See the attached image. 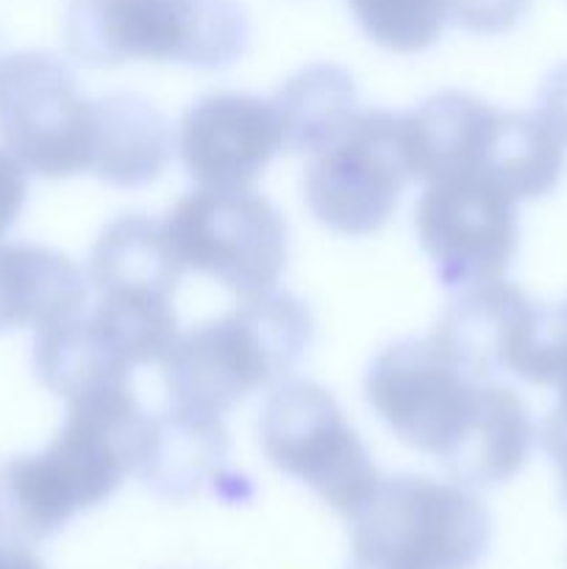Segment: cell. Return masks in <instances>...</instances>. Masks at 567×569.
Wrapping results in <instances>:
<instances>
[{
	"label": "cell",
	"instance_id": "52a82bcc",
	"mask_svg": "<svg viewBox=\"0 0 567 569\" xmlns=\"http://www.w3.org/2000/svg\"><path fill=\"white\" fill-rule=\"evenodd\" d=\"M259 442L276 470L315 489L348 520L378 483L370 450L320 383L284 381L272 389L259 417Z\"/></svg>",
	"mask_w": 567,
	"mask_h": 569
},
{
	"label": "cell",
	"instance_id": "e0dca14e",
	"mask_svg": "<svg viewBox=\"0 0 567 569\" xmlns=\"http://www.w3.org/2000/svg\"><path fill=\"white\" fill-rule=\"evenodd\" d=\"M183 270L165 222L145 214L109 222L89 256V283L98 292L137 289L172 298Z\"/></svg>",
	"mask_w": 567,
	"mask_h": 569
},
{
	"label": "cell",
	"instance_id": "3957f363",
	"mask_svg": "<svg viewBox=\"0 0 567 569\" xmlns=\"http://www.w3.org/2000/svg\"><path fill=\"white\" fill-rule=\"evenodd\" d=\"M315 322L289 292L248 298L217 320L178 333L161 361L172 406L226 417L259 389L289 381L306 359Z\"/></svg>",
	"mask_w": 567,
	"mask_h": 569
},
{
	"label": "cell",
	"instance_id": "7c38bea8",
	"mask_svg": "<svg viewBox=\"0 0 567 569\" xmlns=\"http://www.w3.org/2000/svg\"><path fill=\"white\" fill-rule=\"evenodd\" d=\"M278 150L281 128L272 100L256 94H203L178 126V153L200 187H250Z\"/></svg>",
	"mask_w": 567,
	"mask_h": 569
},
{
	"label": "cell",
	"instance_id": "cb8c5ba5",
	"mask_svg": "<svg viewBox=\"0 0 567 569\" xmlns=\"http://www.w3.org/2000/svg\"><path fill=\"white\" fill-rule=\"evenodd\" d=\"M537 117L567 148V64H559L543 81L537 100Z\"/></svg>",
	"mask_w": 567,
	"mask_h": 569
},
{
	"label": "cell",
	"instance_id": "30bf717a",
	"mask_svg": "<svg viewBox=\"0 0 567 569\" xmlns=\"http://www.w3.org/2000/svg\"><path fill=\"white\" fill-rule=\"evenodd\" d=\"M409 181L415 176L404 114L359 109L328 148L311 156L304 194L317 222L345 237H370L387 226Z\"/></svg>",
	"mask_w": 567,
	"mask_h": 569
},
{
	"label": "cell",
	"instance_id": "d6986e66",
	"mask_svg": "<svg viewBox=\"0 0 567 569\" xmlns=\"http://www.w3.org/2000/svg\"><path fill=\"white\" fill-rule=\"evenodd\" d=\"M565 161V144L539 120L537 111H498L478 176L495 181L520 203L554 192Z\"/></svg>",
	"mask_w": 567,
	"mask_h": 569
},
{
	"label": "cell",
	"instance_id": "4316f807",
	"mask_svg": "<svg viewBox=\"0 0 567 569\" xmlns=\"http://www.w3.org/2000/svg\"><path fill=\"white\" fill-rule=\"evenodd\" d=\"M350 569H367V567H350Z\"/></svg>",
	"mask_w": 567,
	"mask_h": 569
},
{
	"label": "cell",
	"instance_id": "6da1fadb",
	"mask_svg": "<svg viewBox=\"0 0 567 569\" xmlns=\"http://www.w3.org/2000/svg\"><path fill=\"white\" fill-rule=\"evenodd\" d=\"M365 395L400 442L434 456L461 487H500L531 456L526 400L476 376L434 337L384 348L367 370Z\"/></svg>",
	"mask_w": 567,
	"mask_h": 569
},
{
	"label": "cell",
	"instance_id": "ffe728a7",
	"mask_svg": "<svg viewBox=\"0 0 567 569\" xmlns=\"http://www.w3.org/2000/svg\"><path fill=\"white\" fill-rule=\"evenodd\" d=\"M33 372L39 383L59 398L70 400L103 383L128 381L122 370L92 333L87 311L42 328L33 337Z\"/></svg>",
	"mask_w": 567,
	"mask_h": 569
},
{
	"label": "cell",
	"instance_id": "ba28073f",
	"mask_svg": "<svg viewBox=\"0 0 567 569\" xmlns=\"http://www.w3.org/2000/svg\"><path fill=\"white\" fill-rule=\"evenodd\" d=\"M0 142L28 172L50 181L92 172L94 100L64 59L48 50L0 59Z\"/></svg>",
	"mask_w": 567,
	"mask_h": 569
},
{
	"label": "cell",
	"instance_id": "484cf974",
	"mask_svg": "<svg viewBox=\"0 0 567 569\" xmlns=\"http://www.w3.org/2000/svg\"><path fill=\"white\" fill-rule=\"evenodd\" d=\"M0 569H44L42 561L26 548V545H14L0 539Z\"/></svg>",
	"mask_w": 567,
	"mask_h": 569
},
{
	"label": "cell",
	"instance_id": "83f0119b",
	"mask_svg": "<svg viewBox=\"0 0 567 569\" xmlns=\"http://www.w3.org/2000/svg\"><path fill=\"white\" fill-rule=\"evenodd\" d=\"M565 306H567V303H565Z\"/></svg>",
	"mask_w": 567,
	"mask_h": 569
},
{
	"label": "cell",
	"instance_id": "7a4b0ae2",
	"mask_svg": "<svg viewBox=\"0 0 567 569\" xmlns=\"http://www.w3.org/2000/svg\"><path fill=\"white\" fill-rule=\"evenodd\" d=\"M148 417L131 381L67 400L64 422L48 448L0 465V539L44 542L76 515L109 500L137 472Z\"/></svg>",
	"mask_w": 567,
	"mask_h": 569
},
{
	"label": "cell",
	"instance_id": "7402d4cb",
	"mask_svg": "<svg viewBox=\"0 0 567 569\" xmlns=\"http://www.w3.org/2000/svg\"><path fill=\"white\" fill-rule=\"evenodd\" d=\"M531 0H450V20L470 33L495 37L523 20Z\"/></svg>",
	"mask_w": 567,
	"mask_h": 569
},
{
	"label": "cell",
	"instance_id": "2e32d148",
	"mask_svg": "<svg viewBox=\"0 0 567 569\" xmlns=\"http://www.w3.org/2000/svg\"><path fill=\"white\" fill-rule=\"evenodd\" d=\"M172 144L170 122L150 100L126 92L94 100L92 176L109 187L153 183L170 164Z\"/></svg>",
	"mask_w": 567,
	"mask_h": 569
},
{
	"label": "cell",
	"instance_id": "44dd1931",
	"mask_svg": "<svg viewBox=\"0 0 567 569\" xmlns=\"http://www.w3.org/2000/svg\"><path fill=\"white\" fill-rule=\"evenodd\" d=\"M367 39L392 53L428 50L450 20V0H345Z\"/></svg>",
	"mask_w": 567,
	"mask_h": 569
},
{
	"label": "cell",
	"instance_id": "5bb4252c",
	"mask_svg": "<svg viewBox=\"0 0 567 569\" xmlns=\"http://www.w3.org/2000/svg\"><path fill=\"white\" fill-rule=\"evenodd\" d=\"M495 106L467 92L431 94L404 114L406 153L417 181L481 172L489 137L498 122Z\"/></svg>",
	"mask_w": 567,
	"mask_h": 569
},
{
	"label": "cell",
	"instance_id": "ac0fdd59",
	"mask_svg": "<svg viewBox=\"0 0 567 569\" xmlns=\"http://www.w3.org/2000/svg\"><path fill=\"white\" fill-rule=\"evenodd\" d=\"M272 109L281 128V150L315 156L328 148L359 111L354 78L337 64L304 67L278 89Z\"/></svg>",
	"mask_w": 567,
	"mask_h": 569
},
{
	"label": "cell",
	"instance_id": "8fae6325",
	"mask_svg": "<svg viewBox=\"0 0 567 569\" xmlns=\"http://www.w3.org/2000/svg\"><path fill=\"white\" fill-rule=\"evenodd\" d=\"M415 228L439 281L456 292L504 278L520 244L517 200L472 172L428 181Z\"/></svg>",
	"mask_w": 567,
	"mask_h": 569
},
{
	"label": "cell",
	"instance_id": "5b68a950",
	"mask_svg": "<svg viewBox=\"0 0 567 569\" xmlns=\"http://www.w3.org/2000/svg\"><path fill=\"white\" fill-rule=\"evenodd\" d=\"M489 539V511L470 489L404 472L378 478L350 517V567L476 569Z\"/></svg>",
	"mask_w": 567,
	"mask_h": 569
},
{
	"label": "cell",
	"instance_id": "d4e9b609",
	"mask_svg": "<svg viewBox=\"0 0 567 569\" xmlns=\"http://www.w3.org/2000/svg\"><path fill=\"white\" fill-rule=\"evenodd\" d=\"M556 389L559 395H556L554 409L545 417L539 439H543L545 453L559 467V481H567V376L556 383Z\"/></svg>",
	"mask_w": 567,
	"mask_h": 569
},
{
	"label": "cell",
	"instance_id": "4fadbf2b",
	"mask_svg": "<svg viewBox=\"0 0 567 569\" xmlns=\"http://www.w3.org/2000/svg\"><path fill=\"white\" fill-rule=\"evenodd\" d=\"M228 459V431L222 417L167 406L148 417L142 453L133 476L165 500L198 495L206 483L220 481Z\"/></svg>",
	"mask_w": 567,
	"mask_h": 569
},
{
	"label": "cell",
	"instance_id": "9c48e42d",
	"mask_svg": "<svg viewBox=\"0 0 567 569\" xmlns=\"http://www.w3.org/2000/svg\"><path fill=\"white\" fill-rule=\"evenodd\" d=\"M165 228L183 267L215 278L242 300L272 292L287 267V222L250 187L187 192Z\"/></svg>",
	"mask_w": 567,
	"mask_h": 569
},
{
	"label": "cell",
	"instance_id": "603a6c76",
	"mask_svg": "<svg viewBox=\"0 0 567 569\" xmlns=\"http://www.w3.org/2000/svg\"><path fill=\"white\" fill-rule=\"evenodd\" d=\"M26 167L9 153L0 150V239L11 231L20 220L22 209L28 200V176Z\"/></svg>",
	"mask_w": 567,
	"mask_h": 569
},
{
	"label": "cell",
	"instance_id": "9a60e30c",
	"mask_svg": "<svg viewBox=\"0 0 567 569\" xmlns=\"http://www.w3.org/2000/svg\"><path fill=\"white\" fill-rule=\"evenodd\" d=\"M83 306L87 278L70 256L31 242L0 244V333L42 331Z\"/></svg>",
	"mask_w": 567,
	"mask_h": 569
},
{
	"label": "cell",
	"instance_id": "8992f818",
	"mask_svg": "<svg viewBox=\"0 0 567 569\" xmlns=\"http://www.w3.org/2000/svg\"><path fill=\"white\" fill-rule=\"evenodd\" d=\"M431 337L481 378L556 387L567 376V306L537 303L504 278L459 289Z\"/></svg>",
	"mask_w": 567,
	"mask_h": 569
},
{
	"label": "cell",
	"instance_id": "277c9868",
	"mask_svg": "<svg viewBox=\"0 0 567 569\" xmlns=\"http://www.w3.org/2000/svg\"><path fill=\"white\" fill-rule=\"evenodd\" d=\"M250 22L237 0H70L64 42L87 67L126 61L222 70L239 61Z\"/></svg>",
	"mask_w": 567,
	"mask_h": 569
}]
</instances>
